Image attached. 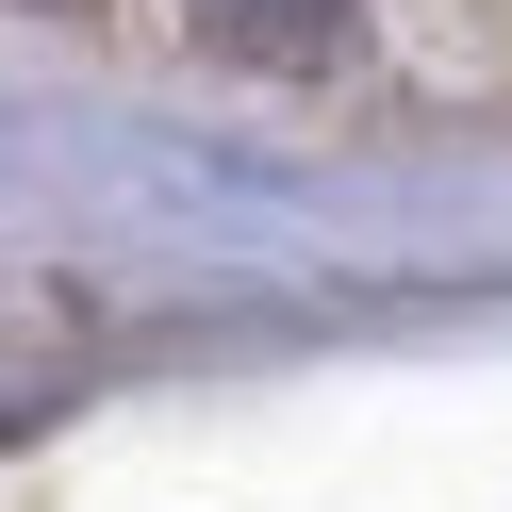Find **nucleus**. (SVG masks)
<instances>
[{"label":"nucleus","instance_id":"nucleus-1","mask_svg":"<svg viewBox=\"0 0 512 512\" xmlns=\"http://www.w3.org/2000/svg\"><path fill=\"white\" fill-rule=\"evenodd\" d=\"M347 17H364V0H199V34L232 50V67H331Z\"/></svg>","mask_w":512,"mask_h":512}]
</instances>
